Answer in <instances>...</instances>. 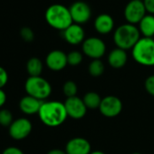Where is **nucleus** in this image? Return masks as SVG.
<instances>
[{
  "label": "nucleus",
  "instance_id": "33",
  "mask_svg": "<svg viewBox=\"0 0 154 154\" xmlns=\"http://www.w3.org/2000/svg\"><path fill=\"white\" fill-rule=\"evenodd\" d=\"M132 154H141V153H140V152H134V153H132Z\"/></svg>",
  "mask_w": 154,
  "mask_h": 154
},
{
  "label": "nucleus",
  "instance_id": "24",
  "mask_svg": "<svg viewBox=\"0 0 154 154\" xmlns=\"http://www.w3.org/2000/svg\"><path fill=\"white\" fill-rule=\"evenodd\" d=\"M83 62V54L79 51H71L67 54V63L71 66H77Z\"/></svg>",
  "mask_w": 154,
  "mask_h": 154
},
{
  "label": "nucleus",
  "instance_id": "18",
  "mask_svg": "<svg viewBox=\"0 0 154 154\" xmlns=\"http://www.w3.org/2000/svg\"><path fill=\"white\" fill-rule=\"evenodd\" d=\"M139 31L143 37L152 38L154 36V16L146 14V16L138 24Z\"/></svg>",
  "mask_w": 154,
  "mask_h": 154
},
{
  "label": "nucleus",
  "instance_id": "25",
  "mask_svg": "<svg viewBox=\"0 0 154 154\" xmlns=\"http://www.w3.org/2000/svg\"><path fill=\"white\" fill-rule=\"evenodd\" d=\"M20 35H21L22 39L27 43H30L35 39L34 31L30 27H27V26H25L20 30Z\"/></svg>",
  "mask_w": 154,
  "mask_h": 154
},
{
  "label": "nucleus",
  "instance_id": "16",
  "mask_svg": "<svg viewBox=\"0 0 154 154\" xmlns=\"http://www.w3.org/2000/svg\"><path fill=\"white\" fill-rule=\"evenodd\" d=\"M94 26L97 33L108 35L114 28V20L112 17L108 14H101L95 18Z\"/></svg>",
  "mask_w": 154,
  "mask_h": 154
},
{
  "label": "nucleus",
  "instance_id": "1",
  "mask_svg": "<svg viewBox=\"0 0 154 154\" xmlns=\"http://www.w3.org/2000/svg\"><path fill=\"white\" fill-rule=\"evenodd\" d=\"M38 116L45 126L51 128L62 125L68 117L64 103L59 101H45L40 108Z\"/></svg>",
  "mask_w": 154,
  "mask_h": 154
},
{
  "label": "nucleus",
  "instance_id": "14",
  "mask_svg": "<svg viewBox=\"0 0 154 154\" xmlns=\"http://www.w3.org/2000/svg\"><path fill=\"white\" fill-rule=\"evenodd\" d=\"M63 39L72 45H77L83 44L85 40V33L81 25L72 23L69 27L63 31Z\"/></svg>",
  "mask_w": 154,
  "mask_h": 154
},
{
  "label": "nucleus",
  "instance_id": "8",
  "mask_svg": "<svg viewBox=\"0 0 154 154\" xmlns=\"http://www.w3.org/2000/svg\"><path fill=\"white\" fill-rule=\"evenodd\" d=\"M33 130V125L27 118H18L14 120L8 128L10 137L16 140H22L29 136Z\"/></svg>",
  "mask_w": 154,
  "mask_h": 154
},
{
  "label": "nucleus",
  "instance_id": "22",
  "mask_svg": "<svg viewBox=\"0 0 154 154\" xmlns=\"http://www.w3.org/2000/svg\"><path fill=\"white\" fill-rule=\"evenodd\" d=\"M14 122L13 113L8 109H0V125L2 127L9 128Z\"/></svg>",
  "mask_w": 154,
  "mask_h": 154
},
{
  "label": "nucleus",
  "instance_id": "34",
  "mask_svg": "<svg viewBox=\"0 0 154 154\" xmlns=\"http://www.w3.org/2000/svg\"><path fill=\"white\" fill-rule=\"evenodd\" d=\"M140 1H143V0H140Z\"/></svg>",
  "mask_w": 154,
  "mask_h": 154
},
{
  "label": "nucleus",
  "instance_id": "11",
  "mask_svg": "<svg viewBox=\"0 0 154 154\" xmlns=\"http://www.w3.org/2000/svg\"><path fill=\"white\" fill-rule=\"evenodd\" d=\"M63 103L68 117L72 119L80 120L84 118L87 112V107L85 106L83 99L79 98L78 96L66 98Z\"/></svg>",
  "mask_w": 154,
  "mask_h": 154
},
{
  "label": "nucleus",
  "instance_id": "13",
  "mask_svg": "<svg viewBox=\"0 0 154 154\" xmlns=\"http://www.w3.org/2000/svg\"><path fill=\"white\" fill-rule=\"evenodd\" d=\"M90 142L83 137H75L68 140L65 146L66 154H90Z\"/></svg>",
  "mask_w": 154,
  "mask_h": 154
},
{
  "label": "nucleus",
  "instance_id": "32",
  "mask_svg": "<svg viewBox=\"0 0 154 154\" xmlns=\"http://www.w3.org/2000/svg\"><path fill=\"white\" fill-rule=\"evenodd\" d=\"M90 154H105V153L101 150H94V151H91Z\"/></svg>",
  "mask_w": 154,
  "mask_h": 154
},
{
  "label": "nucleus",
  "instance_id": "9",
  "mask_svg": "<svg viewBox=\"0 0 154 154\" xmlns=\"http://www.w3.org/2000/svg\"><path fill=\"white\" fill-rule=\"evenodd\" d=\"M72 22L77 25L87 23L92 17V9L90 6L84 1H76L69 8Z\"/></svg>",
  "mask_w": 154,
  "mask_h": 154
},
{
  "label": "nucleus",
  "instance_id": "21",
  "mask_svg": "<svg viewBox=\"0 0 154 154\" xmlns=\"http://www.w3.org/2000/svg\"><path fill=\"white\" fill-rule=\"evenodd\" d=\"M104 63L101 61V59L93 60L88 66V72L93 77H99L103 75L104 72Z\"/></svg>",
  "mask_w": 154,
  "mask_h": 154
},
{
  "label": "nucleus",
  "instance_id": "7",
  "mask_svg": "<svg viewBox=\"0 0 154 154\" xmlns=\"http://www.w3.org/2000/svg\"><path fill=\"white\" fill-rule=\"evenodd\" d=\"M146 9L142 1L140 0H131L124 8V17L127 23L137 25L146 16Z\"/></svg>",
  "mask_w": 154,
  "mask_h": 154
},
{
  "label": "nucleus",
  "instance_id": "30",
  "mask_svg": "<svg viewBox=\"0 0 154 154\" xmlns=\"http://www.w3.org/2000/svg\"><path fill=\"white\" fill-rule=\"evenodd\" d=\"M6 102H7V94L3 89H0V108L2 109Z\"/></svg>",
  "mask_w": 154,
  "mask_h": 154
},
{
  "label": "nucleus",
  "instance_id": "12",
  "mask_svg": "<svg viewBox=\"0 0 154 154\" xmlns=\"http://www.w3.org/2000/svg\"><path fill=\"white\" fill-rule=\"evenodd\" d=\"M45 64L52 71H62L68 64L67 54L62 50H53L46 55Z\"/></svg>",
  "mask_w": 154,
  "mask_h": 154
},
{
  "label": "nucleus",
  "instance_id": "27",
  "mask_svg": "<svg viewBox=\"0 0 154 154\" xmlns=\"http://www.w3.org/2000/svg\"><path fill=\"white\" fill-rule=\"evenodd\" d=\"M8 82V73L7 70L0 65V89H3Z\"/></svg>",
  "mask_w": 154,
  "mask_h": 154
},
{
  "label": "nucleus",
  "instance_id": "10",
  "mask_svg": "<svg viewBox=\"0 0 154 154\" xmlns=\"http://www.w3.org/2000/svg\"><path fill=\"white\" fill-rule=\"evenodd\" d=\"M122 110V103L117 96L108 95L102 99L99 111L107 118H113L118 116Z\"/></svg>",
  "mask_w": 154,
  "mask_h": 154
},
{
  "label": "nucleus",
  "instance_id": "2",
  "mask_svg": "<svg viewBox=\"0 0 154 154\" xmlns=\"http://www.w3.org/2000/svg\"><path fill=\"white\" fill-rule=\"evenodd\" d=\"M45 18L51 27L60 31H64L73 23L69 8L62 4L51 5L45 11Z\"/></svg>",
  "mask_w": 154,
  "mask_h": 154
},
{
  "label": "nucleus",
  "instance_id": "28",
  "mask_svg": "<svg viewBox=\"0 0 154 154\" xmlns=\"http://www.w3.org/2000/svg\"><path fill=\"white\" fill-rule=\"evenodd\" d=\"M142 2L144 4L146 12L154 16V0H143Z\"/></svg>",
  "mask_w": 154,
  "mask_h": 154
},
{
  "label": "nucleus",
  "instance_id": "20",
  "mask_svg": "<svg viewBox=\"0 0 154 154\" xmlns=\"http://www.w3.org/2000/svg\"><path fill=\"white\" fill-rule=\"evenodd\" d=\"M83 101L87 107V109H99L102 98L99 94L95 92H89L86 93L83 98Z\"/></svg>",
  "mask_w": 154,
  "mask_h": 154
},
{
  "label": "nucleus",
  "instance_id": "17",
  "mask_svg": "<svg viewBox=\"0 0 154 154\" xmlns=\"http://www.w3.org/2000/svg\"><path fill=\"white\" fill-rule=\"evenodd\" d=\"M128 61V54L125 50L121 48L112 49L108 55V63L114 69H121L125 66Z\"/></svg>",
  "mask_w": 154,
  "mask_h": 154
},
{
  "label": "nucleus",
  "instance_id": "15",
  "mask_svg": "<svg viewBox=\"0 0 154 154\" xmlns=\"http://www.w3.org/2000/svg\"><path fill=\"white\" fill-rule=\"evenodd\" d=\"M44 102L45 101L38 100L30 95H26L20 100L19 108L21 112L26 115H33L36 113L38 114Z\"/></svg>",
  "mask_w": 154,
  "mask_h": 154
},
{
  "label": "nucleus",
  "instance_id": "29",
  "mask_svg": "<svg viewBox=\"0 0 154 154\" xmlns=\"http://www.w3.org/2000/svg\"><path fill=\"white\" fill-rule=\"evenodd\" d=\"M2 154H25V153H24V151H23L21 149L17 148V147H12V146H11V147L6 148V149L3 150Z\"/></svg>",
  "mask_w": 154,
  "mask_h": 154
},
{
  "label": "nucleus",
  "instance_id": "6",
  "mask_svg": "<svg viewBox=\"0 0 154 154\" xmlns=\"http://www.w3.org/2000/svg\"><path fill=\"white\" fill-rule=\"evenodd\" d=\"M82 50L86 56L93 60L101 59L105 54L106 45L101 38L91 36L84 41L82 44Z\"/></svg>",
  "mask_w": 154,
  "mask_h": 154
},
{
  "label": "nucleus",
  "instance_id": "31",
  "mask_svg": "<svg viewBox=\"0 0 154 154\" xmlns=\"http://www.w3.org/2000/svg\"><path fill=\"white\" fill-rule=\"evenodd\" d=\"M46 154H66V152H65V150H63V149H53L49 150Z\"/></svg>",
  "mask_w": 154,
  "mask_h": 154
},
{
  "label": "nucleus",
  "instance_id": "4",
  "mask_svg": "<svg viewBox=\"0 0 154 154\" xmlns=\"http://www.w3.org/2000/svg\"><path fill=\"white\" fill-rule=\"evenodd\" d=\"M134 61L140 65L154 66V39L140 37L131 49Z\"/></svg>",
  "mask_w": 154,
  "mask_h": 154
},
{
  "label": "nucleus",
  "instance_id": "5",
  "mask_svg": "<svg viewBox=\"0 0 154 154\" xmlns=\"http://www.w3.org/2000/svg\"><path fill=\"white\" fill-rule=\"evenodd\" d=\"M25 90L27 95L45 101L52 94L50 83L42 76H29L25 83Z\"/></svg>",
  "mask_w": 154,
  "mask_h": 154
},
{
  "label": "nucleus",
  "instance_id": "19",
  "mask_svg": "<svg viewBox=\"0 0 154 154\" xmlns=\"http://www.w3.org/2000/svg\"><path fill=\"white\" fill-rule=\"evenodd\" d=\"M44 64L38 57H31L26 63V71L29 76H41Z\"/></svg>",
  "mask_w": 154,
  "mask_h": 154
},
{
  "label": "nucleus",
  "instance_id": "26",
  "mask_svg": "<svg viewBox=\"0 0 154 154\" xmlns=\"http://www.w3.org/2000/svg\"><path fill=\"white\" fill-rule=\"evenodd\" d=\"M144 87H145L146 92L149 95H151V96L154 97V74L149 75L148 78L145 80Z\"/></svg>",
  "mask_w": 154,
  "mask_h": 154
},
{
  "label": "nucleus",
  "instance_id": "3",
  "mask_svg": "<svg viewBox=\"0 0 154 154\" xmlns=\"http://www.w3.org/2000/svg\"><path fill=\"white\" fill-rule=\"evenodd\" d=\"M140 39V33L138 26L126 23L118 26L113 33V42L118 48L130 50L134 47Z\"/></svg>",
  "mask_w": 154,
  "mask_h": 154
},
{
  "label": "nucleus",
  "instance_id": "23",
  "mask_svg": "<svg viewBox=\"0 0 154 154\" xmlns=\"http://www.w3.org/2000/svg\"><path fill=\"white\" fill-rule=\"evenodd\" d=\"M77 92H78V87H77V85L73 82V81H66L63 85V93L65 95L66 98H71V97H74L77 94Z\"/></svg>",
  "mask_w": 154,
  "mask_h": 154
}]
</instances>
